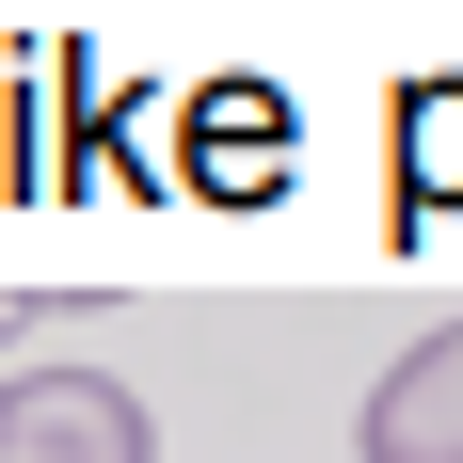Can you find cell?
Instances as JSON below:
<instances>
[{"instance_id":"cell-3","label":"cell","mask_w":463,"mask_h":463,"mask_svg":"<svg viewBox=\"0 0 463 463\" xmlns=\"http://www.w3.org/2000/svg\"><path fill=\"white\" fill-rule=\"evenodd\" d=\"M0 463H160V416L112 368H0Z\"/></svg>"},{"instance_id":"cell-4","label":"cell","mask_w":463,"mask_h":463,"mask_svg":"<svg viewBox=\"0 0 463 463\" xmlns=\"http://www.w3.org/2000/svg\"><path fill=\"white\" fill-rule=\"evenodd\" d=\"M383 144H400V192H383V240L416 256V240H431V224L463 208V80H448V64H416V80L383 96Z\"/></svg>"},{"instance_id":"cell-2","label":"cell","mask_w":463,"mask_h":463,"mask_svg":"<svg viewBox=\"0 0 463 463\" xmlns=\"http://www.w3.org/2000/svg\"><path fill=\"white\" fill-rule=\"evenodd\" d=\"M48 96H64V128H48V192H64V208H96V192H176V160H160V144H176V96H96V64L80 48H48Z\"/></svg>"},{"instance_id":"cell-5","label":"cell","mask_w":463,"mask_h":463,"mask_svg":"<svg viewBox=\"0 0 463 463\" xmlns=\"http://www.w3.org/2000/svg\"><path fill=\"white\" fill-rule=\"evenodd\" d=\"M352 448H368V463H463V320H448V335H416V352L368 383Z\"/></svg>"},{"instance_id":"cell-1","label":"cell","mask_w":463,"mask_h":463,"mask_svg":"<svg viewBox=\"0 0 463 463\" xmlns=\"http://www.w3.org/2000/svg\"><path fill=\"white\" fill-rule=\"evenodd\" d=\"M176 192L192 208H272L288 160H304V128H288V96L256 80V64H208V80H176Z\"/></svg>"},{"instance_id":"cell-6","label":"cell","mask_w":463,"mask_h":463,"mask_svg":"<svg viewBox=\"0 0 463 463\" xmlns=\"http://www.w3.org/2000/svg\"><path fill=\"white\" fill-rule=\"evenodd\" d=\"M33 304H48V288H0V335H16V320H33Z\"/></svg>"}]
</instances>
